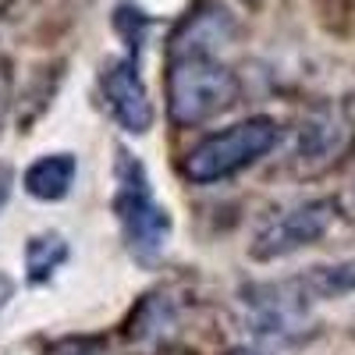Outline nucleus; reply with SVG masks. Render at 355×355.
I'll list each match as a JSON object with an SVG mask.
<instances>
[{
    "label": "nucleus",
    "instance_id": "obj_12",
    "mask_svg": "<svg viewBox=\"0 0 355 355\" xmlns=\"http://www.w3.org/2000/svg\"><path fill=\"white\" fill-rule=\"evenodd\" d=\"M306 291L316 302L327 299H341V295L355 291V259H341V263H327V266H309L299 274Z\"/></svg>",
    "mask_w": 355,
    "mask_h": 355
},
{
    "label": "nucleus",
    "instance_id": "obj_18",
    "mask_svg": "<svg viewBox=\"0 0 355 355\" xmlns=\"http://www.w3.org/2000/svg\"><path fill=\"white\" fill-rule=\"evenodd\" d=\"M352 199H355V192H352Z\"/></svg>",
    "mask_w": 355,
    "mask_h": 355
},
{
    "label": "nucleus",
    "instance_id": "obj_10",
    "mask_svg": "<svg viewBox=\"0 0 355 355\" xmlns=\"http://www.w3.org/2000/svg\"><path fill=\"white\" fill-rule=\"evenodd\" d=\"M71 256V245L61 231H43V234H33L25 245V277L28 284H46L61 266L68 263Z\"/></svg>",
    "mask_w": 355,
    "mask_h": 355
},
{
    "label": "nucleus",
    "instance_id": "obj_17",
    "mask_svg": "<svg viewBox=\"0 0 355 355\" xmlns=\"http://www.w3.org/2000/svg\"><path fill=\"white\" fill-rule=\"evenodd\" d=\"M234 355H259V352H234Z\"/></svg>",
    "mask_w": 355,
    "mask_h": 355
},
{
    "label": "nucleus",
    "instance_id": "obj_16",
    "mask_svg": "<svg viewBox=\"0 0 355 355\" xmlns=\"http://www.w3.org/2000/svg\"><path fill=\"white\" fill-rule=\"evenodd\" d=\"M15 299V281L8 277V274H0V313L8 309V302Z\"/></svg>",
    "mask_w": 355,
    "mask_h": 355
},
{
    "label": "nucleus",
    "instance_id": "obj_5",
    "mask_svg": "<svg viewBox=\"0 0 355 355\" xmlns=\"http://www.w3.org/2000/svg\"><path fill=\"white\" fill-rule=\"evenodd\" d=\"M338 220V206L334 199H302L281 210L277 217H270L249 245L252 259L259 263H274V259H284L299 249H309L316 245L323 234H327Z\"/></svg>",
    "mask_w": 355,
    "mask_h": 355
},
{
    "label": "nucleus",
    "instance_id": "obj_9",
    "mask_svg": "<svg viewBox=\"0 0 355 355\" xmlns=\"http://www.w3.org/2000/svg\"><path fill=\"white\" fill-rule=\"evenodd\" d=\"M75 174H78V160L71 153H46V157L28 164L21 182H25V192L33 199L57 202V199H64L71 192Z\"/></svg>",
    "mask_w": 355,
    "mask_h": 355
},
{
    "label": "nucleus",
    "instance_id": "obj_7",
    "mask_svg": "<svg viewBox=\"0 0 355 355\" xmlns=\"http://www.w3.org/2000/svg\"><path fill=\"white\" fill-rule=\"evenodd\" d=\"M100 93H103V103H107L110 117L125 132L146 135L153 128V100H150V89H146L142 71H139V53L114 57V61L103 64Z\"/></svg>",
    "mask_w": 355,
    "mask_h": 355
},
{
    "label": "nucleus",
    "instance_id": "obj_6",
    "mask_svg": "<svg viewBox=\"0 0 355 355\" xmlns=\"http://www.w3.org/2000/svg\"><path fill=\"white\" fill-rule=\"evenodd\" d=\"M348 146H352V121L341 110L323 107V110H313L309 117H302L299 128L291 132L288 164H291V171L316 174V171L334 167L348 153Z\"/></svg>",
    "mask_w": 355,
    "mask_h": 355
},
{
    "label": "nucleus",
    "instance_id": "obj_14",
    "mask_svg": "<svg viewBox=\"0 0 355 355\" xmlns=\"http://www.w3.org/2000/svg\"><path fill=\"white\" fill-rule=\"evenodd\" d=\"M46 355H110V352L96 338H64V341H57Z\"/></svg>",
    "mask_w": 355,
    "mask_h": 355
},
{
    "label": "nucleus",
    "instance_id": "obj_1",
    "mask_svg": "<svg viewBox=\"0 0 355 355\" xmlns=\"http://www.w3.org/2000/svg\"><path fill=\"white\" fill-rule=\"evenodd\" d=\"M242 93L239 75L220 53L178 50L167 61V114L178 128H196L234 107Z\"/></svg>",
    "mask_w": 355,
    "mask_h": 355
},
{
    "label": "nucleus",
    "instance_id": "obj_2",
    "mask_svg": "<svg viewBox=\"0 0 355 355\" xmlns=\"http://www.w3.org/2000/svg\"><path fill=\"white\" fill-rule=\"evenodd\" d=\"M114 217L121 227L125 249L132 252L135 263L153 266L164 259L171 245V214L153 196L142 160L128 153L125 146L114 157Z\"/></svg>",
    "mask_w": 355,
    "mask_h": 355
},
{
    "label": "nucleus",
    "instance_id": "obj_15",
    "mask_svg": "<svg viewBox=\"0 0 355 355\" xmlns=\"http://www.w3.org/2000/svg\"><path fill=\"white\" fill-rule=\"evenodd\" d=\"M11 192H15V167L11 164H0V214H4Z\"/></svg>",
    "mask_w": 355,
    "mask_h": 355
},
{
    "label": "nucleus",
    "instance_id": "obj_11",
    "mask_svg": "<svg viewBox=\"0 0 355 355\" xmlns=\"http://www.w3.org/2000/svg\"><path fill=\"white\" fill-rule=\"evenodd\" d=\"M174 306L167 302V295H146V302L132 313L128 320V338L135 345H164L174 334Z\"/></svg>",
    "mask_w": 355,
    "mask_h": 355
},
{
    "label": "nucleus",
    "instance_id": "obj_13",
    "mask_svg": "<svg viewBox=\"0 0 355 355\" xmlns=\"http://www.w3.org/2000/svg\"><path fill=\"white\" fill-rule=\"evenodd\" d=\"M11 107H15V64L11 57L0 53V128H4Z\"/></svg>",
    "mask_w": 355,
    "mask_h": 355
},
{
    "label": "nucleus",
    "instance_id": "obj_3",
    "mask_svg": "<svg viewBox=\"0 0 355 355\" xmlns=\"http://www.w3.org/2000/svg\"><path fill=\"white\" fill-rule=\"evenodd\" d=\"M284 139V128L266 114L242 117L220 132L202 135L182 160V174L192 185H217L249 171L263 157H270Z\"/></svg>",
    "mask_w": 355,
    "mask_h": 355
},
{
    "label": "nucleus",
    "instance_id": "obj_8",
    "mask_svg": "<svg viewBox=\"0 0 355 355\" xmlns=\"http://www.w3.org/2000/svg\"><path fill=\"white\" fill-rule=\"evenodd\" d=\"M234 18H231V11L227 8H220V4H202V8H196L185 21H182V28L174 33V40H171V53H178V50H206V53H224V46L234 40Z\"/></svg>",
    "mask_w": 355,
    "mask_h": 355
},
{
    "label": "nucleus",
    "instance_id": "obj_4",
    "mask_svg": "<svg viewBox=\"0 0 355 355\" xmlns=\"http://www.w3.org/2000/svg\"><path fill=\"white\" fill-rule=\"evenodd\" d=\"M245 323L256 338L266 341H291L299 338L316 309V299L306 291L302 277H284V281H270V284H252L245 291Z\"/></svg>",
    "mask_w": 355,
    "mask_h": 355
}]
</instances>
